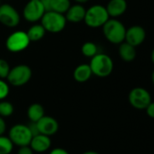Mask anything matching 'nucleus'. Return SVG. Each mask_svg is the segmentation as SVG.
<instances>
[{"instance_id":"obj_30","label":"nucleus","mask_w":154,"mask_h":154,"mask_svg":"<svg viewBox=\"0 0 154 154\" xmlns=\"http://www.w3.org/2000/svg\"><path fill=\"white\" fill-rule=\"evenodd\" d=\"M83 154H99V153H98V152H93V151H88V152H84Z\"/></svg>"},{"instance_id":"obj_28","label":"nucleus","mask_w":154,"mask_h":154,"mask_svg":"<svg viewBox=\"0 0 154 154\" xmlns=\"http://www.w3.org/2000/svg\"><path fill=\"white\" fill-rule=\"evenodd\" d=\"M6 130V125L2 116H0V135H4Z\"/></svg>"},{"instance_id":"obj_5","label":"nucleus","mask_w":154,"mask_h":154,"mask_svg":"<svg viewBox=\"0 0 154 154\" xmlns=\"http://www.w3.org/2000/svg\"><path fill=\"white\" fill-rule=\"evenodd\" d=\"M8 137L12 141L14 145L22 147L30 144L33 134L28 125L23 124H17L10 128Z\"/></svg>"},{"instance_id":"obj_9","label":"nucleus","mask_w":154,"mask_h":154,"mask_svg":"<svg viewBox=\"0 0 154 154\" xmlns=\"http://www.w3.org/2000/svg\"><path fill=\"white\" fill-rule=\"evenodd\" d=\"M20 22L18 12L10 5H0V23L8 27H15Z\"/></svg>"},{"instance_id":"obj_6","label":"nucleus","mask_w":154,"mask_h":154,"mask_svg":"<svg viewBox=\"0 0 154 154\" xmlns=\"http://www.w3.org/2000/svg\"><path fill=\"white\" fill-rule=\"evenodd\" d=\"M32 77L31 69L25 64H20L11 69L7 76L8 82L15 87H21L25 85Z\"/></svg>"},{"instance_id":"obj_25","label":"nucleus","mask_w":154,"mask_h":154,"mask_svg":"<svg viewBox=\"0 0 154 154\" xmlns=\"http://www.w3.org/2000/svg\"><path fill=\"white\" fill-rule=\"evenodd\" d=\"M9 94V87L6 82L0 79V100H4Z\"/></svg>"},{"instance_id":"obj_32","label":"nucleus","mask_w":154,"mask_h":154,"mask_svg":"<svg viewBox=\"0 0 154 154\" xmlns=\"http://www.w3.org/2000/svg\"><path fill=\"white\" fill-rule=\"evenodd\" d=\"M152 62L154 63V49L153 51H152Z\"/></svg>"},{"instance_id":"obj_3","label":"nucleus","mask_w":154,"mask_h":154,"mask_svg":"<svg viewBox=\"0 0 154 154\" xmlns=\"http://www.w3.org/2000/svg\"><path fill=\"white\" fill-rule=\"evenodd\" d=\"M109 17L106 7L101 5H95L86 10L84 21L88 26L96 28L103 26L109 20Z\"/></svg>"},{"instance_id":"obj_27","label":"nucleus","mask_w":154,"mask_h":154,"mask_svg":"<svg viewBox=\"0 0 154 154\" xmlns=\"http://www.w3.org/2000/svg\"><path fill=\"white\" fill-rule=\"evenodd\" d=\"M146 109V113L147 115L151 117V118H153L154 119V102H151L149 104V106L145 108Z\"/></svg>"},{"instance_id":"obj_4","label":"nucleus","mask_w":154,"mask_h":154,"mask_svg":"<svg viewBox=\"0 0 154 154\" xmlns=\"http://www.w3.org/2000/svg\"><path fill=\"white\" fill-rule=\"evenodd\" d=\"M41 24L47 32H59L64 29L66 24V18L63 14L48 11L45 12L41 18Z\"/></svg>"},{"instance_id":"obj_34","label":"nucleus","mask_w":154,"mask_h":154,"mask_svg":"<svg viewBox=\"0 0 154 154\" xmlns=\"http://www.w3.org/2000/svg\"><path fill=\"white\" fill-rule=\"evenodd\" d=\"M34 1H38V0H34Z\"/></svg>"},{"instance_id":"obj_1","label":"nucleus","mask_w":154,"mask_h":154,"mask_svg":"<svg viewBox=\"0 0 154 154\" xmlns=\"http://www.w3.org/2000/svg\"><path fill=\"white\" fill-rule=\"evenodd\" d=\"M89 65L93 74L100 78H104L109 76L113 69V60L108 55L103 53L94 55L92 58Z\"/></svg>"},{"instance_id":"obj_26","label":"nucleus","mask_w":154,"mask_h":154,"mask_svg":"<svg viewBox=\"0 0 154 154\" xmlns=\"http://www.w3.org/2000/svg\"><path fill=\"white\" fill-rule=\"evenodd\" d=\"M17 154H34V151L31 149V147L29 145L22 146L19 148Z\"/></svg>"},{"instance_id":"obj_18","label":"nucleus","mask_w":154,"mask_h":154,"mask_svg":"<svg viewBox=\"0 0 154 154\" xmlns=\"http://www.w3.org/2000/svg\"><path fill=\"white\" fill-rule=\"evenodd\" d=\"M119 54L125 61H132L136 57L135 47L128 42H122L119 48Z\"/></svg>"},{"instance_id":"obj_19","label":"nucleus","mask_w":154,"mask_h":154,"mask_svg":"<svg viewBox=\"0 0 154 154\" xmlns=\"http://www.w3.org/2000/svg\"><path fill=\"white\" fill-rule=\"evenodd\" d=\"M45 30L42 24H34L29 28V30L26 32V34L30 40V42H35L41 40L44 34H45Z\"/></svg>"},{"instance_id":"obj_31","label":"nucleus","mask_w":154,"mask_h":154,"mask_svg":"<svg viewBox=\"0 0 154 154\" xmlns=\"http://www.w3.org/2000/svg\"><path fill=\"white\" fill-rule=\"evenodd\" d=\"M74 1H76L77 3H80V4H82V3H85V2H87L88 0H74Z\"/></svg>"},{"instance_id":"obj_7","label":"nucleus","mask_w":154,"mask_h":154,"mask_svg":"<svg viewBox=\"0 0 154 154\" xmlns=\"http://www.w3.org/2000/svg\"><path fill=\"white\" fill-rule=\"evenodd\" d=\"M30 43V40L25 32L17 31L11 33L5 42L7 50L11 52H20L25 50Z\"/></svg>"},{"instance_id":"obj_17","label":"nucleus","mask_w":154,"mask_h":154,"mask_svg":"<svg viewBox=\"0 0 154 154\" xmlns=\"http://www.w3.org/2000/svg\"><path fill=\"white\" fill-rule=\"evenodd\" d=\"M44 116V108L42 105L38 103L32 104L27 109V117L33 123H36Z\"/></svg>"},{"instance_id":"obj_10","label":"nucleus","mask_w":154,"mask_h":154,"mask_svg":"<svg viewBox=\"0 0 154 154\" xmlns=\"http://www.w3.org/2000/svg\"><path fill=\"white\" fill-rule=\"evenodd\" d=\"M45 13V10L41 3V0L34 1L30 0L24 8V17L28 22H36L40 20L44 14Z\"/></svg>"},{"instance_id":"obj_14","label":"nucleus","mask_w":154,"mask_h":154,"mask_svg":"<svg viewBox=\"0 0 154 154\" xmlns=\"http://www.w3.org/2000/svg\"><path fill=\"white\" fill-rule=\"evenodd\" d=\"M85 12L86 10L81 5H71L69 9L67 10V12L65 13L66 21H69L71 23H79L84 20Z\"/></svg>"},{"instance_id":"obj_21","label":"nucleus","mask_w":154,"mask_h":154,"mask_svg":"<svg viewBox=\"0 0 154 154\" xmlns=\"http://www.w3.org/2000/svg\"><path fill=\"white\" fill-rule=\"evenodd\" d=\"M14 143L9 137L0 135V154H10L13 151Z\"/></svg>"},{"instance_id":"obj_23","label":"nucleus","mask_w":154,"mask_h":154,"mask_svg":"<svg viewBox=\"0 0 154 154\" xmlns=\"http://www.w3.org/2000/svg\"><path fill=\"white\" fill-rule=\"evenodd\" d=\"M14 113V106L8 101H0V116L8 117Z\"/></svg>"},{"instance_id":"obj_8","label":"nucleus","mask_w":154,"mask_h":154,"mask_svg":"<svg viewBox=\"0 0 154 154\" xmlns=\"http://www.w3.org/2000/svg\"><path fill=\"white\" fill-rule=\"evenodd\" d=\"M129 102L136 109H145L152 102L151 94L143 88H134L129 94Z\"/></svg>"},{"instance_id":"obj_33","label":"nucleus","mask_w":154,"mask_h":154,"mask_svg":"<svg viewBox=\"0 0 154 154\" xmlns=\"http://www.w3.org/2000/svg\"><path fill=\"white\" fill-rule=\"evenodd\" d=\"M152 82H153V84H154V71H153V73H152Z\"/></svg>"},{"instance_id":"obj_13","label":"nucleus","mask_w":154,"mask_h":154,"mask_svg":"<svg viewBox=\"0 0 154 154\" xmlns=\"http://www.w3.org/2000/svg\"><path fill=\"white\" fill-rule=\"evenodd\" d=\"M52 142L49 136L42 134H38L32 137L29 146L35 152H44L48 151L51 147Z\"/></svg>"},{"instance_id":"obj_11","label":"nucleus","mask_w":154,"mask_h":154,"mask_svg":"<svg viewBox=\"0 0 154 154\" xmlns=\"http://www.w3.org/2000/svg\"><path fill=\"white\" fill-rule=\"evenodd\" d=\"M36 126L39 134H44L49 137L55 134L59 129V124L56 119L48 116H44L39 121H37Z\"/></svg>"},{"instance_id":"obj_2","label":"nucleus","mask_w":154,"mask_h":154,"mask_svg":"<svg viewBox=\"0 0 154 154\" xmlns=\"http://www.w3.org/2000/svg\"><path fill=\"white\" fill-rule=\"evenodd\" d=\"M103 26L105 38L112 43H122L125 40L126 29L120 21L109 19Z\"/></svg>"},{"instance_id":"obj_12","label":"nucleus","mask_w":154,"mask_h":154,"mask_svg":"<svg viewBox=\"0 0 154 154\" xmlns=\"http://www.w3.org/2000/svg\"><path fill=\"white\" fill-rule=\"evenodd\" d=\"M145 37H146V32L142 26L134 25L130 27L128 30H126L125 41L126 42L130 43L134 47L141 45L144 42Z\"/></svg>"},{"instance_id":"obj_20","label":"nucleus","mask_w":154,"mask_h":154,"mask_svg":"<svg viewBox=\"0 0 154 154\" xmlns=\"http://www.w3.org/2000/svg\"><path fill=\"white\" fill-rule=\"evenodd\" d=\"M71 6L69 0H51V11L65 14Z\"/></svg>"},{"instance_id":"obj_16","label":"nucleus","mask_w":154,"mask_h":154,"mask_svg":"<svg viewBox=\"0 0 154 154\" xmlns=\"http://www.w3.org/2000/svg\"><path fill=\"white\" fill-rule=\"evenodd\" d=\"M92 75H93V72L89 64H81L77 66L74 71V79L80 83L86 82L88 79H90Z\"/></svg>"},{"instance_id":"obj_15","label":"nucleus","mask_w":154,"mask_h":154,"mask_svg":"<svg viewBox=\"0 0 154 154\" xmlns=\"http://www.w3.org/2000/svg\"><path fill=\"white\" fill-rule=\"evenodd\" d=\"M127 9V3L125 0H111L107 6L106 10L109 16L118 17L122 15Z\"/></svg>"},{"instance_id":"obj_29","label":"nucleus","mask_w":154,"mask_h":154,"mask_svg":"<svg viewBox=\"0 0 154 154\" xmlns=\"http://www.w3.org/2000/svg\"><path fill=\"white\" fill-rule=\"evenodd\" d=\"M49 154H70L66 150L63 148H54L53 149Z\"/></svg>"},{"instance_id":"obj_24","label":"nucleus","mask_w":154,"mask_h":154,"mask_svg":"<svg viewBox=\"0 0 154 154\" xmlns=\"http://www.w3.org/2000/svg\"><path fill=\"white\" fill-rule=\"evenodd\" d=\"M9 64L6 60L0 59V79H5L7 78L9 71H10Z\"/></svg>"},{"instance_id":"obj_22","label":"nucleus","mask_w":154,"mask_h":154,"mask_svg":"<svg viewBox=\"0 0 154 154\" xmlns=\"http://www.w3.org/2000/svg\"><path fill=\"white\" fill-rule=\"evenodd\" d=\"M97 46L92 42H87L82 46V53L89 58H93L94 55L97 54Z\"/></svg>"}]
</instances>
